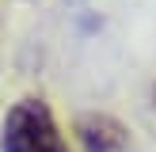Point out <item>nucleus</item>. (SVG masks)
I'll return each mask as SVG.
<instances>
[{"instance_id":"obj_2","label":"nucleus","mask_w":156,"mask_h":152,"mask_svg":"<svg viewBox=\"0 0 156 152\" xmlns=\"http://www.w3.org/2000/svg\"><path fill=\"white\" fill-rule=\"evenodd\" d=\"M76 137H80L84 152H126L129 133L122 122H114L111 114H84L76 122Z\"/></svg>"},{"instance_id":"obj_3","label":"nucleus","mask_w":156,"mask_h":152,"mask_svg":"<svg viewBox=\"0 0 156 152\" xmlns=\"http://www.w3.org/2000/svg\"><path fill=\"white\" fill-rule=\"evenodd\" d=\"M152 99H156V88H152Z\"/></svg>"},{"instance_id":"obj_1","label":"nucleus","mask_w":156,"mask_h":152,"mask_svg":"<svg viewBox=\"0 0 156 152\" xmlns=\"http://www.w3.org/2000/svg\"><path fill=\"white\" fill-rule=\"evenodd\" d=\"M0 152H69L50 103L42 99H19L4 114L0 126Z\"/></svg>"}]
</instances>
